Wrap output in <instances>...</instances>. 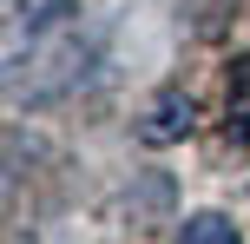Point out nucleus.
<instances>
[{
	"label": "nucleus",
	"mask_w": 250,
	"mask_h": 244,
	"mask_svg": "<svg viewBox=\"0 0 250 244\" xmlns=\"http://www.w3.org/2000/svg\"><path fill=\"white\" fill-rule=\"evenodd\" d=\"M178 244H244V238H237V224H230V218H217V211H198V218H185Z\"/></svg>",
	"instance_id": "f257e3e1"
},
{
	"label": "nucleus",
	"mask_w": 250,
	"mask_h": 244,
	"mask_svg": "<svg viewBox=\"0 0 250 244\" xmlns=\"http://www.w3.org/2000/svg\"><path fill=\"white\" fill-rule=\"evenodd\" d=\"M230 112H237L244 126H250V60L237 66V86H230Z\"/></svg>",
	"instance_id": "f03ea898"
}]
</instances>
